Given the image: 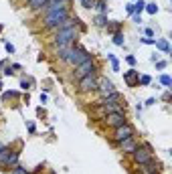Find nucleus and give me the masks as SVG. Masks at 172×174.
Masks as SVG:
<instances>
[{
  "mask_svg": "<svg viewBox=\"0 0 172 174\" xmlns=\"http://www.w3.org/2000/svg\"><path fill=\"white\" fill-rule=\"evenodd\" d=\"M89 73H97V67H95V63H93V59H87V61H83L81 65L75 67V77L77 79L85 77V75H89Z\"/></svg>",
  "mask_w": 172,
  "mask_h": 174,
  "instance_id": "6e6552de",
  "label": "nucleus"
},
{
  "mask_svg": "<svg viewBox=\"0 0 172 174\" xmlns=\"http://www.w3.org/2000/svg\"><path fill=\"white\" fill-rule=\"evenodd\" d=\"M156 67H158V69H164V67H166V61H158Z\"/></svg>",
  "mask_w": 172,
  "mask_h": 174,
  "instance_id": "c756f323",
  "label": "nucleus"
},
{
  "mask_svg": "<svg viewBox=\"0 0 172 174\" xmlns=\"http://www.w3.org/2000/svg\"><path fill=\"white\" fill-rule=\"evenodd\" d=\"M132 8H134V14H140V12L146 8V2H144V0H138L136 4H132Z\"/></svg>",
  "mask_w": 172,
  "mask_h": 174,
  "instance_id": "dca6fc26",
  "label": "nucleus"
},
{
  "mask_svg": "<svg viewBox=\"0 0 172 174\" xmlns=\"http://www.w3.org/2000/svg\"><path fill=\"white\" fill-rule=\"evenodd\" d=\"M132 136H134V128H132L130 124H124V126H119V128H114L111 140H114V144H119V142H124V140L132 138Z\"/></svg>",
  "mask_w": 172,
  "mask_h": 174,
  "instance_id": "0eeeda50",
  "label": "nucleus"
},
{
  "mask_svg": "<svg viewBox=\"0 0 172 174\" xmlns=\"http://www.w3.org/2000/svg\"><path fill=\"white\" fill-rule=\"evenodd\" d=\"M138 170H140L142 174H158V170H160V164L156 162V160H150V162H146V164H140L138 166Z\"/></svg>",
  "mask_w": 172,
  "mask_h": 174,
  "instance_id": "9d476101",
  "label": "nucleus"
},
{
  "mask_svg": "<svg viewBox=\"0 0 172 174\" xmlns=\"http://www.w3.org/2000/svg\"><path fill=\"white\" fill-rule=\"evenodd\" d=\"M97 91L101 93V97H107L109 93H114L115 89H114V83H111L109 79H101V81L97 83Z\"/></svg>",
  "mask_w": 172,
  "mask_h": 174,
  "instance_id": "9b49d317",
  "label": "nucleus"
},
{
  "mask_svg": "<svg viewBox=\"0 0 172 174\" xmlns=\"http://www.w3.org/2000/svg\"><path fill=\"white\" fill-rule=\"evenodd\" d=\"M154 103H156V99H154V97H150V99L146 101V105H154Z\"/></svg>",
  "mask_w": 172,
  "mask_h": 174,
  "instance_id": "473e14b6",
  "label": "nucleus"
},
{
  "mask_svg": "<svg viewBox=\"0 0 172 174\" xmlns=\"http://www.w3.org/2000/svg\"><path fill=\"white\" fill-rule=\"evenodd\" d=\"M132 160H134L136 166L150 162V160H152V148H150L148 144H144V146H136V150L132 152Z\"/></svg>",
  "mask_w": 172,
  "mask_h": 174,
  "instance_id": "20e7f679",
  "label": "nucleus"
},
{
  "mask_svg": "<svg viewBox=\"0 0 172 174\" xmlns=\"http://www.w3.org/2000/svg\"><path fill=\"white\" fill-rule=\"evenodd\" d=\"M142 43H146V45H154L156 41H154V39H142Z\"/></svg>",
  "mask_w": 172,
  "mask_h": 174,
  "instance_id": "cd10ccee",
  "label": "nucleus"
},
{
  "mask_svg": "<svg viewBox=\"0 0 172 174\" xmlns=\"http://www.w3.org/2000/svg\"><path fill=\"white\" fill-rule=\"evenodd\" d=\"M107 22H109V20H107L105 14H99V16L95 18V24H97V27H107Z\"/></svg>",
  "mask_w": 172,
  "mask_h": 174,
  "instance_id": "a211bd4d",
  "label": "nucleus"
},
{
  "mask_svg": "<svg viewBox=\"0 0 172 174\" xmlns=\"http://www.w3.org/2000/svg\"><path fill=\"white\" fill-rule=\"evenodd\" d=\"M28 132H31V134L34 132V124H33V122H28Z\"/></svg>",
  "mask_w": 172,
  "mask_h": 174,
  "instance_id": "72a5a7b5",
  "label": "nucleus"
},
{
  "mask_svg": "<svg viewBox=\"0 0 172 174\" xmlns=\"http://www.w3.org/2000/svg\"><path fill=\"white\" fill-rule=\"evenodd\" d=\"M107 32H111V35L122 32V22H107Z\"/></svg>",
  "mask_w": 172,
  "mask_h": 174,
  "instance_id": "4468645a",
  "label": "nucleus"
},
{
  "mask_svg": "<svg viewBox=\"0 0 172 174\" xmlns=\"http://www.w3.org/2000/svg\"><path fill=\"white\" fill-rule=\"evenodd\" d=\"M2 97H4V99H16L18 95H16V93L12 91V93H2Z\"/></svg>",
  "mask_w": 172,
  "mask_h": 174,
  "instance_id": "393cba45",
  "label": "nucleus"
},
{
  "mask_svg": "<svg viewBox=\"0 0 172 174\" xmlns=\"http://www.w3.org/2000/svg\"><path fill=\"white\" fill-rule=\"evenodd\" d=\"M126 61L130 63V65H136V57H132V55H128V57H126Z\"/></svg>",
  "mask_w": 172,
  "mask_h": 174,
  "instance_id": "bb28decb",
  "label": "nucleus"
},
{
  "mask_svg": "<svg viewBox=\"0 0 172 174\" xmlns=\"http://www.w3.org/2000/svg\"><path fill=\"white\" fill-rule=\"evenodd\" d=\"M126 10H128V14H134V8H132V4H128Z\"/></svg>",
  "mask_w": 172,
  "mask_h": 174,
  "instance_id": "7c9ffc66",
  "label": "nucleus"
},
{
  "mask_svg": "<svg viewBox=\"0 0 172 174\" xmlns=\"http://www.w3.org/2000/svg\"><path fill=\"white\" fill-rule=\"evenodd\" d=\"M119 146V152H124V154H132V152L136 150V140H134V136H132V138H128V140H124V142H119L118 144Z\"/></svg>",
  "mask_w": 172,
  "mask_h": 174,
  "instance_id": "f8f14e48",
  "label": "nucleus"
},
{
  "mask_svg": "<svg viewBox=\"0 0 172 174\" xmlns=\"http://www.w3.org/2000/svg\"><path fill=\"white\" fill-rule=\"evenodd\" d=\"M27 2H28V8H31V10H43L49 0H27Z\"/></svg>",
  "mask_w": 172,
  "mask_h": 174,
  "instance_id": "ddd939ff",
  "label": "nucleus"
},
{
  "mask_svg": "<svg viewBox=\"0 0 172 174\" xmlns=\"http://www.w3.org/2000/svg\"><path fill=\"white\" fill-rule=\"evenodd\" d=\"M81 2H85V0H81Z\"/></svg>",
  "mask_w": 172,
  "mask_h": 174,
  "instance_id": "e433bc0d",
  "label": "nucleus"
},
{
  "mask_svg": "<svg viewBox=\"0 0 172 174\" xmlns=\"http://www.w3.org/2000/svg\"><path fill=\"white\" fill-rule=\"evenodd\" d=\"M0 91H2V85H0Z\"/></svg>",
  "mask_w": 172,
  "mask_h": 174,
  "instance_id": "c9c22d12",
  "label": "nucleus"
},
{
  "mask_svg": "<svg viewBox=\"0 0 172 174\" xmlns=\"http://www.w3.org/2000/svg\"><path fill=\"white\" fill-rule=\"evenodd\" d=\"M154 45H156L158 49H162L164 53H168V51H170V45H168V41H166V39H160V41H156Z\"/></svg>",
  "mask_w": 172,
  "mask_h": 174,
  "instance_id": "2eb2a0df",
  "label": "nucleus"
},
{
  "mask_svg": "<svg viewBox=\"0 0 172 174\" xmlns=\"http://www.w3.org/2000/svg\"><path fill=\"white\" fill-rule=\"evenodd\" d=\"M0 32H2V24H0Z\"/></svg>",
  "mask_w": 172,
  "mask_h": 174,
  "instance_id": "f704fd0d",
  "label": "nucleus"
},
{
  "mask_svg": "<svg viewBox=\"0 0 172 174\" xmlns=\"http://www.w3.org/2000/svg\"><path fill=\"white\" fill-rule=\"evenodd\" d=\"M114 43L119 45V47L124 45V35H122V32H115V35H114Z\"/></svg>",
  "mask_w": 172,
  "mask_h": 174,
  "instance_id": "6ab92c4d",
  "label": "nucleus"
},
{
  "mask_svg": "<svg viewBox=\"0 0 172 174\" xmlns=\"http://www.w3.org/2000/svg\"><path fill=\"white\" fill-rule=\"evenodd\" d=\"M109 57V61H111V67H114V71H119V63H118V59L114 57V55H107Z\"/></svg>",
  "mask_w": 172,
  "mask_h": 174,
  "instance_id": "412c9836",
  "label": "nucleus"
},
{
  "mask_svg": "<svg viewBox=\"0 0 172 174\" xmlns=\"http://www.w3.org/2000/svg\"><path fill=\"white\" fill-rule=\"evenodd\" d=\"M146 10H148L150 12V14H156V12H158V6H156V4H146Z\"/></svg>",
  "mask_w": 172,
  "mask_h": 174,
  "instance_id": "5701e85b",
  "label": "nucleus"
},
{
  "mask_svg": "<svg viewBox=\"0 0 172 174\" xmlns=\"http://www.w3.org/2000/svg\"><path fill=\"white\" fill-rule=\"evenodd\" d=\"M87 59H91V55H89L87 49H83V47H71L65 63H67V65H71V67H77V65H81L83 61H87Z\"/></svg>",
  "mask_w": 172,
  "mask_h": 174,
  "instance_id": "7ed1b4c3",
  "label": "nucleus"
},
{
  "mask_svg": "<svg viewBox=\"0 0 172 174\" xmlns=\"http://www.w3.org/2000/svg\"><path fill=\"white\" fill-rule=\"evenodd\" d=\"M12 172H14V174H28L23 166H18V164H16V166H12Z\"/></svg>",
  "mask_w": 172,
  "mask_h": 174,
  "instance_id": "b1692460",
  "label": "nucleus"
},
{
  "mask_svg": "<svg viewBox=\"0 0 172 174\" xmlns=\"http://www.w3.org/2000/svg\"><path fill=\"white\" fill-rule=\"evenodd\" d=\"M160 83H162V85H166V87H170V85H172V79L168 77V75H162V77H160Z\"/></svg>",
  "mask_w": 172,
  "mask_h": 174,
  "instance_id": "4be33fe9",
  "label": "nucleus"
},
{
  "mask_svg": "<svg viewBox=\"0 0 172 174\" xmlns=\"http://www.w3.org/2000/svg\"><path fill=\"white\" fill-rule=\"evenodd\" d=\"M77 37H79V31H77V27H71V28H59L57 32H55L53 37V47L55 49H71L73 45H75Z\"/></svg>",
  "mask_w": 172,
  "mask_h": 174,
  "instance_id": "f03ea898",
  "label": "nucleus"
},
{
  "mask_svg": "<svg viewBox=\"0 0 172 174\" xmlns=\"http://www.w3.org/2000/svg\"><path fill=\"white\" fill-rule=\"evenodd\" d=\"M6 51H8V53H10V55H12V53H14V47H12L10 43H6Z\"/></svg>",
  "mask_w": 172,
  "mask_h": 174,
  "instance_id": "c85d7f7f",
  "label": "nucleus"
},
{
  "mask_svg": "<svg viewBox=\"0 0 172 174\" xmlns=\"http://www.w3.org/2000/svg\"><path fill=\"white\" fill-rule=\"evenodd\" d=\"M69 8H53V10H45L43 16V27L47 31H59V27L63 24V20L69 18Z\"/></svg>",
  "mask_w": 172,
  "mask_h": 174,
  "instance_id": "f257e3e1",
  "label": "nucleus"
},
{
  "mask_svg": "<svg viewBox=\"0 0 172 174\" xmlns=\"http://www.w3.org/2000/svg\"><path fill=\"white\" fill-rule=\"evenodd\" d=\"M31 83H33V81H27V79H23V81H20V87H23V89H28V87H31Z\"/></svg>",
  "mask_w": 172,
  "mask_h": 174,
  "instance_id": "a878e982",
  "label": "nucleus"
},
{
  "mask_svg": "<svg viewBox=\"0 0 172 174\" xmlns=\"http://www.w3.org/2000/svg\"><path fill=\"white\" fill-rule=\"evenodd\" d=\"M146 35H148V39H150V37H154V31L152 28H146Z\"/></svg>",
  "mask_w": 172,
  "mask_h": 174,
  "instance_id": "2f4dec72",
  "label": "nucleus"
},
{
  "mask_svg": "<svg viewBox=\"0 0 172 174\" xmlns=\"http://www.w3.org/2000/svg\"><path fill=\"white\" fill-rule=\"evenodd\" d=\"M138 83H142V85H150V83H152V77H150V75H142Z\"/></svg>",
  "mask_w": 172,
  "mask_h": 174,
  "instance_id": "aec40b11",
  "label": "nucleus"
},
{
  "mask_svg": "<svg viewBox=\"0 0 172 174\" xmlns=\"http://www.w3.org/2000/svg\"><path fill=\"white\" fill-rule=\"evenodd\" d=\"M97 77H95V73H89V75H85V77H81L79 79V85H77V89H79L81 93H89V91H97Z\"/></svg>",
  "mask_w": 172,
  "mask_h": 174,
  "instance_id": "39448f33",
  "label": "nucleus"
},
{
  "mask_svg": "<svg viewBox=\"0 0 172 174\" xmlns=\"http://www.w3.org/2000/svg\"><path fill=\"white\" fill-rule=\"evenodd\" d=\"M124 81H126V85L128 87H136V85H140V73H138L136 69H130V71H124Z\"/></svg>",
  "mask_w": 172,
  "mask_h": 174,
  "instance_id": "1a4fd4ad",
  "label": "nucleus"
},
{
  "mask_svg": "<svg viewBox=\"0 0 172 174\" xmlns=\"http://www.w3.org/2000/svg\"><path fill=\"white\" fill-rule=\"evenodd\" d=\"M103 122H105L107 128H119V126L128 124V117H126L124 112H111V113H107V116L103 117Z\"/></svg>",
  "mask_w": 172,
  "mask_h": 174,
  "instance_id": "423d86ee",
  "label": "nucleus"
},
{
  "mask_svg": "<svg viewBox=\"0 0 172 174\" xmlns=\"http://www.w3.org/2000/svg\"><path fill=\"white\" fill-rule=\"evenodd\" d=\"M93 8H97V10H99L101 14H105V12H107V6H105V0H95V4H93Z\"/></svg>",
  "mask_w": 172,
  "mask_h": 174,
  "instance_id": "f3484780",
  "label": "nucleus"
}]
</instances>
